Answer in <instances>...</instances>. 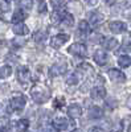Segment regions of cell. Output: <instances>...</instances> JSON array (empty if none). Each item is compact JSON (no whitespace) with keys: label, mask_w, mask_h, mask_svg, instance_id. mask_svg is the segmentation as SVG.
Listing matches in <instances>:
<instances>
[{"label":"cell","mask_w":131,"mask_h":132,"mask_svg":"<svg viewBox=\"0 0 131 132\" xmlns=\"http://www.w3.org/2000/svg\"><path fill=\"white\" fill-rule=\"evenodd\" d=\"M30 96L36 103H45L50 98V90L45 85L42 83H36L30 89Z\"/></svg>","instance_id":"1"},{"label":"cell","mask_w":131,"mask_h":132,"mask_svg":"<svg viewBox=\"0 0 131 132\" xmlns=\"http://www.w3.org/2000/svg\"><path fill=\"white\" fill-rule=\"evenodd\" d=\"M27 104V99L24 95H21L19 93H15L12 95L9 101V110H13V111H21Z\"/></svg>","instance_id":"2"},{"label":"cell","mask_w":131,"mask_h":132,"mask_svg":"<svg viewBox=\"0 0 131 132\" xmlns=\"http://www.w3.org/2000/svg\"><path fill=\"white\" fill-rule=\"evenodd\" d=\"M68 52L70 54H74V56H78V57H85L86 56V46L81 42H77V44H73V45L69 46Z\"/></svg>","instance_id":"3"},{"label":"cell","mask_w":131,"mask_h":132,"mask_svg":"<svg viewBox=\"0 0 131 132\" xmlns=\"http://www.w3.org/2000/svg\"><path fill=\"white\" fill-rule=\"evenodd\" d=\"M52 126H53L54 129H57V131H65V129H68V127H69V122H68L66 118L57 116V118H54L52 120Z\"/></svg>","instance_id":"4"},{"label":"cell","mask_w":131,"mask_h":132,"mask_svg":"<svg viewBox=\"0 0 131 132\" xmlns=\"http://www.w3.org/2000/svg\"><path fill=\"white\" fill-rule=\"evenodd\" d=\"M109 73V77H110V79L115 83H123L126 81V75L118 69H110L107 71Z\"/></svg>","instance_id":"5"},{"label":"cell","mask_w":131,"mask_h":132,"mask_svg":"<svg viewBox=\"0 0 131 132\" xmlns=\"http://www.w3.org/2000/svg\"><path fill=\"white\" fill-rule=\"evenodd\" d=\"M17 79L23 85H27L30 81V73H29L27 66H21V68H19V70H17Z\"/></svg>","instance_id":"6"},{"label":"cell","mask_w":131,"mask_h":132,"mask_svg":"<svg viewBox=\"0 0 131 132\" xmlns=\"http://www.w3.org/2000/svg\"><path fill=\"white\" fill-rule=\"evenodd\" d=\"M68 40H69V36H68V35H57V36H54V37L52 38L50 46L54 48V49H58V48H61Z\"/></svg>","instance_id":"7"},{"label":"cell","mask_w":131,"mask_h":132,"mask_svg":"<svg viewBox=\"0 0 131 132\" xmlns=\"http://www.w3.org/2000/svg\"><path fill=\"white\" fill-rule=\"evenodd\" d=\"M68 65L66 62H57L50 68V75H61L66 71Z\"/></svg>","instance_id":"8"},{"label":"cell","mask_w":131,"mask_h":132,"mask_svg":"<svg viewBox=\"0 0 131 132\" xmlns=\"http://www.w3.org/2000/svg\"><path fill=\"white\" fill-rule=\"evenodd\" d=\"M109 28L113 33H122L127 29V25L122 21H111L110 24H109Z\"/></svg>","instance_id":"9"},{"label":"cell","mask_w":131,"mask_h":132,"mask_svg":"<svg viewBox=\"0 0 131 132\" xmlns=\"http://www.w3.org/2000/svg\"><path fill=\"white\" fill-rule=\"evenodd\" d=\"M90 94L94 101H99V99H103L106 96V90L105 87H94V89H91Z\"/></svg>","instance_id":"10"},{"label":"cell","mask_w":131,"mask_h":132,"mask_svg":"<svg viewBox=\"0 0 131 132\" xmlns=\"http://www.w3.org/2000/svg\"><path fill=\"white\" fill-rule=\"evenodd\" d=\"M87 19H89V21L93 24V25H98V24H101L102 21H103V15L99 13V12H90L89 15H87Z\"/></svg>","instance_id":"11"},{"label":"cell","mask_w":131,"mask_h":132,"mask_svg":"<svg viewBox=\"0 0 131 132\" xmlns=\"http://www.w3.org/2000/svg\"><path fill=\"white\" fill-rule=\"evenodd\" d=\"M25 17H27V15H25V12H24L23 9H16L15 13L12 15V19H11V21H12V23H15V25H16V24H21Z\"/></svg>","instance_id":"12"},{"label":"cell","mask_w":131,"mask_h":132,"mask_svg":"<svg viewBox=\"0 0 131 132\" xmlns=\"http://www.w3.org/2000/svg\"><path fill=\"white\" fill-rule=\"evenodd\" d=\"M81 114H82V110H81V107H80L78 104H70V106L68 107V115H69L70 118H73V119L80 118Z\"/></svg>","instance_id":"13"},{"label":"cell","mask_w":131,"mask_h":132,"mask_svg":"<svg viewBox=\"0 0 131 132\" xmlns=\"http://www.w3.org/2000/svg\"><path fill=\"white\" fill-rule=\"evenodd\" d=\"M94 61L99 66H103L107 62V54L103 50H97L95 54H94Z\"/></svg>","instance_id":"14"},{"label":"cell","mask_w":131,"mask_h":132,"mask_svg":"<svg viewBox=\"0 0 131 132\" xmlns=\"http://www.w3.org/2000/svg\"><path fill=\"white\" fill-rule=\"evenodd\" d=\"M16 35H19V36H24V35H28L29 33V28L25 25V24H16V25H13V29H12Z\"/></svg>","instance_id":"15"},{"label":"cell","mask_w":131,"mask_h":132,"mask_svg":"<svg viewBox=\"0 0 131 132\" xmlns=\"http://www.w3.org/2000/svg\"><path fill=\"white\" fill-rule=\"evenodd\" d=\"M102 115H103V111H102V108L98 107V106H94L89 110V116L91 119H99V118H102Z\"/></svg>","instance_id":"16"},{"label":"cell","mask_w":131,"mask_h":132,"mask_svg":"<svg viewBox=\"0 0 131 132\" xmlns=\"http://www.w3.org/2000/svg\"><path fill=\"white\" fill-rule=\"evenodd\" d=\"M102 45H103V48H105V49H107V50H111V49L117 48V45H118V41H117L115 38H105V40L102 41Z\"/></svg>","instance_id":"17"},{"label":"cell","mask_w":131,"mask_h":132,"mask_svg":"<svg viewBox=\"0 0 131 132\" xmlns=\"http://www.w3.org/2000/svg\"><path fill=\"white\" fill-rule=\"evenodd\" d=\"M64 15H65V12L54 11V12L52 13V16H50V21H52V24H58V23H61V21L64 20Z\"/></svg>","instance_id":"18"},{"label":"cell","mask_w":131,"mask_h":132,"mask_svg":"<svg viewBox=\"0 0 131 132\" xmlns=\"http://www.w3.org/2000/svg\"><path fill=\"white\" fill-rule=\"evenodd\" d=\"M29 127V122L27 119H20L19 122L16 123V131L17 132H25Z\"/></svg>","instance_id":"19"},{"label":"cell","mask_w":131,"mask_h":132,"mask_svg":"<svg viewBox=\"0 0 131 132\" xmlns=\"http://www.w3.org/2000/svg\"><path fill=\"white\" fill-rule=\"evenodd\" d=\"M118 65L121 66V68H128V66H131V57L130 56L118 57Z\"/></svg>","instance_id":"20"},{"label":"cell","mask_w":131,"mask_h":132,"mask_svg":"<svg viewBox=\"0 0 131 132\" xmlns=\"http://www.w3.org/2000/svg\"><path fill=\"white\" fill-rule=\"evenodd\" d=\"M81 81V74L80 73H73L70 75H68V78H66V83L68 85H75V83H78Z\"/></svg>","instance_id":"21"},{"label":"cell","mask_w":131,"mask_h":132,"mask_svg":"<svg viewBox=\"0 0 131 132\" xmlns=\"http://www.w3.org/2000/svg\"><path fill=\"white\" fill-rule=\"evenodd\" d=\"M12 74V68L9 65H4L0 68V78H8Z\"/></svg>","instance_id":"22"},{"label":"cell","mask_w":131,"mask_h":132,"mask_svg":"<svg viewBox=\"0 0 131 132\" xmlns=\"http://www.w3.org/2000/svg\"><path fill=\"white\" fill-rule=\"evenodd\" d=\"M78 29L82 35H87V33L90 32V27H89V23H87L86 20H81L80 24H78Z\"/></svg>","instance_id":"23"},{"label":"cell","mask_w":131,"mask_h":132,"mask_svg":"<svg viewBox=\"0 0 131 132\" xmlns=\"http://www.w3.org/2000/svg\"><path fill=\"white\" fill-rule=\"evenodd\" d=\"M47 38V33L45 32H42V30H36L33 33V40L36 42H42V41H45Z\"/></svg>","instance_id":"24"},{"label":"cell","mask_w":131,"mask_h":132,"mask_svg":"<svg viewBox=\"0 0 131 132\" xmlns=\"http://www.w3.org/2000/svg\"><path fill=\"white\" fill-rule=\"evenodd\" d=\"M8 126H9V119L5 116H0V131L7 129Z\"/></svg>","instance_id":"25"},{"label":"cell","mask_w":131,"mask_h":132,"mask_svg":"<svg viewBox=\"0 0 131 132\" xmlns=\"http://www.w3.org/2000/svg\"><path fill=\"white\" fill-rule=\"evenodd\" d=\"M62 23L65 24V25H73V16L72 15H69V13H66L65 12V15H64V20H62Z\"/></svg>","instance_id":"26"},{"label":"cell","mask_w":131,"mask_h":132,"mask_svg":"<svg viewBox=\"0 0 131 132\" xmlns=\"http://www.w3.org/2000/svg\"><path fill=\"white\" fill-rule=\"evenodd\" d=\"M11 7V3L9 2H5V0H0V11H8Z\"/></svg>","instance_id":"27"},{"label":"cell","mask_w":131,"mask_h":132,"mask_svg":"<svg viewBox=\"0 0 131 132\" xmlns=\"http://www.w3.org/2000/svg\"><path fill=\"white\" fill-rule=\"evenodd\" d=\"M52 5L56 8V11H60L61 7H65V5H66V2H57V0H53V2H52Z\"/></svg>","instance_id":"28"},{"label":"cell","mask_w":131,"mask_h":132,"mask_svg":"<svg viewBox=\"0 0 131 132\" xmlns=\"http://www.w3.org/2000/svg\"><path fill=\"white\" fill-rule=\"evenodd\" d=\"M38 12H40V13L47 12V3H45V2H40V3H38Z\"/></svg>","instance_id":"29"},{"label":"cell","mask_w":131,"mask_h":132,"mask_svg":"<svg viewBox=\"0 0 131 132\" xmlns=\"http://www.w3.org/2000/svg\"><path fill=\"white\" fill-rule=\"evenodd\" d=\"M19 4L23 5V7H28V8L32 7V2H19Z\"/></svg>","instance_id":"30"},{"label":"cell","mask_w":131,"mask_h":132,"mask_svg":"<svg viewBox=\"0 0 131 132\" xmlns=\"http://www.w3.org/2000/svg\"><path fill=\"white\" fill-rule=\"evenodd\" d=\"M113 132H122V124H117V127L113 128Z\"/></svg>","instance_id":"31"},{"label":"cell","mask_w":131,"mask_h":132,"mask_svg":"<svg viewBox=\"0 0 131 132\" xmlns=\"http://www.w3.org/2000/svg\"><path fill=\"white\" fill-rule=\"evenodd\" d=\"M89 132H103V131H102L101 128H98V127H94V128H91Z\"/></svg>","instance_id":"32"},{"label":"cell","mask_w":131,"mask_h":132,"mask_svg":"<svg viewBox=\"0 0 131 132\" xmlns=\"http://www.w3.org/2000/svg\"><path fill=\"white\" fill-rule=\"evenodd\" d=\"M127 107H128V108H131V95L127 98Z\"/></svg>","instance_id":"33"},{"label":"cell","mask_w":131,"mask_h":132,"mask_svg":"<svg viewBox=\"0 0 131 132\" xmlns=\"http://www.w3.org/2000/svg\"><path fill=\"white\" fill-rule=\"evenodd\" d=\"M4 28H5V24L3 23L2 20H0V30H2V29H4Z\"/></svg>","instance_id":"34"},{"label":"cell","mask_w":131,"mask_h":132,"mask_svg":"<svg viewBox=\"0 0 131 132\" xmlns=\"http://www.w3.org/2000/svg\"><path fill=\"white\" fill-rule=\"evenodd\" d=\"M87 4H90V5H95V4H98V2H87Z\"/></svg>","instance_id":"35"},{"label":"cell","mask_w":131,"mask_h":132,"mask_svg":"<svg viewBox=\"0 0 131 132\" xmlns=\"http://www.w3.org/2000/svg\"><path fill=\"white\" fill-rule=\"evenodd\" d=\"M72 132H82V131H80V129H74V131H72Z\"/></svg>","instance_id":"36"},{"label":"cell","mask_w":131,"mask_h":132,"mask_svg":"<svg viewBox=\"0 0 131 132\" xmlns=\"http://www.w3.org/2000/svg\"><path fill=\"white\" fill-rule=\"evenodd\" d=\"M127 132H131V124H130V127H128V131Z\"/></svg>","instance_id":"37"}]
</instances>
